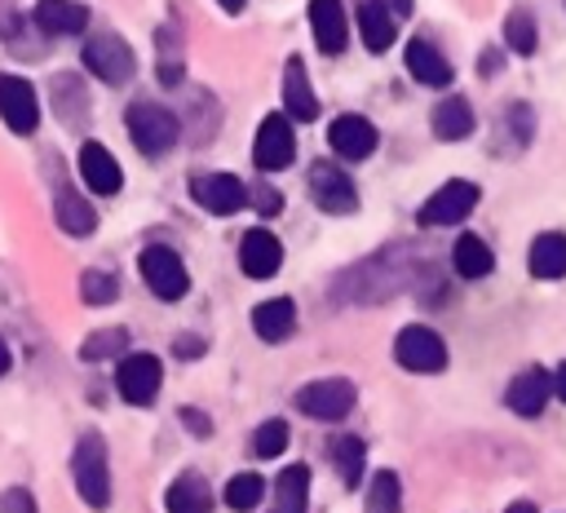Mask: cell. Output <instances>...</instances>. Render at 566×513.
<instances>
[{
    "label": "cell",
    "mask_w": 566,
    "mask_h": 513,
    "mask_svg": "<svg viewBox=\"0 0 566 513\" xmlns=\"http://www.w3.org/2000/svg\"><path fill=\"white\" fill-rule=\"evenodd\" d=\"M424 265L416 261V252L407 243H394V248H380L371 252L367 261L349 265L336 283H332V301L336 305H380L385 296H398L402 287H411V279L420 274Z\"/></svg>",
    "instance_id": "6da1fadb"
},
{
    "label": "cell",
    "mask_w": 566,
    "mask_h": 513,
    "mask_svg": "<svg viewBox=\"0 0 566 513\" xmlns=\"http://www.w3.org/2000/svg\"><path fill=\"white\" fill-rule=\"evenodd\" d=\"M71 478H75V491L88 509H106L111 504V464H106V442L102 433H84L75 442V456H71Z\"/></svg>",
    "instance_id": "7a4b0ae2"
},
{
    "label": "cell",
    "mask_w": 566,
    "mask_h": 513,
    "mask_svg": "<svg viewBox=\"0 0 566 513\" xmlns=\"http://www.w3.org/2000/svg\"><path fill=\"white\" fill-rule=\"evenodd\" d=\"M124 124H128V137H133V146L142 155H164L181 137V119L168 106H159V102H133Z\"/></svg>",
    "instance_id": "3957f363"
},
{
    "label": "cell",
    "mask_w": 566,
    "mask_h": 513,
    "mask_svg": "<svg viewBox=\"0 0 566 513\" xmlns=\"http://www.w3.org/2000/svg\"><path fill=\"white\" fill-rule=\"evenodd\" d=\"M80 57H84V66H88L102 84H128L133 71H137V57H133L128 40L115 35V31H97V35H88Z\"/></svg>",
    "instance_id": "277c9868"
},
{
    "label": "cell",
    "mask_w": 566,
    "mask_h": 513,
    "mask_svg": "<svg viewBox=\"0 0 566 513\" xmlns=\"http://www.w3.org/2000/svg\"><path fill=\"white\" fill-rule=\"evenodd\" d=\"M137 265H142L146 287H150L159 301H181V296H186L190 274H186V261H181L168 243H150V248H142Z\"/></svg>",
    "instance_id": "5b68a950"
},
{
    "label": "cell",
    "mask_w": 566,
    "mask_h": 513,
    "mask_svg": "<svg viewBox=\"0 0 566 513\" xmlns=\"http://www.w3.org/2000/svg\"><path fill=\"white\" fill-rule=\"evenodd\" d=\"M394 358H398L407 371L433 376V371H442V367H447V345H442V336H438L433 327L411 323V327H402V332H398V341H394Z\"/></svg>",
    "instance_id": "8992f818"
},
{
    "label": "cell",
    "mask_w": 566,
    "mask_h": 513,
    "mask_svg": "<svg viewBox=\"0 0 566 513\" xmlns=\"http://www.w3.org/2000/svg\"><path fill=\"white\" fill-rule=\"evenodd\" d=\"M296 407L310 420H345L354 407V385L345 376H327V380H310L296 389Z\"/></svg>",
    "instance_id": "52a82bcc"
},
{
    "label": "cell",
    "mask_w": 566,
    "mask_h": 513,
    "mask_svg": "<svg viewBox=\"0 0 566 513\" xmlns=\"http://www.w3.org/2000/svg\"><path fill=\"white\" fill-rule=\"evenodd\" d=\"M310 199H314V208H323V212H332V217H345V212L358 208L354 181H349L345 168H336L332 159H318V164L310 168Z\"/></svg>",
    "instance_id": "ba28073f"
},
{
    "label": "cell",
    "mask_w": 566,
    "mask_h": 513,
    "mask_svg": "<svg viewBox=\"0 0 566 513\" xmlns=\"http://www.w3.org/2000/svg\"><path fill=\"white\" fill-rule=\"evenodd\" d=\"M473 208H478V186L455 177V181L438 186V190L420 203L416 221H420V226H455V221H464Z\"/></svg>",
    "instance_id": "9c48e42d"
},
{
    "label": "cell",
    "mask_w": 566,
    "mask_h": 513,
    "mask_svg": "<svg viewBox=\"0 0 566 513\" xmlns=\"http://www.w3.org/2000/svg\"><path fill=\"white\" fill-rule=\"evenodd\" d=\"M159 380H164V367L155 354H124L119 358V371H115V389L124 402L133 407H150L155 394H159Z\"/></svg>",
    "instance_id": "30bf717a"
},
{
    "label": "cell",
    "mask_w": 566,
    "mask_h": 513,
    "mask_svg": "<svg viewBox=\"0 0 566 513\" xmlns=\"http://www.w3.org/2000/svg\"><path fill=\"white\" fill-rule=\"evenodd\" d=\"M252 159H256V168L261 172H279V168H287L292 159H296V133H292V124H287V115H265L261 119V128H256V146H252Z\"/></svg>",
    "instance_id": "8fae6325"
},
{
    "label": "cell",
    "mask_w": 566,
    "mask_h": 513,
    "mask_svg": "<svg viewBox=\"0 0 566 513\" xmlns=\"http://www.w3.org/2000/svg\"><path fill=\"white\" fill-rule=\"evenodd\" d=\"M190 195H195V203H199L203 212H212V217H230V212H239V208L248 203V186H243L234 172H199V177L190 181Z\"/></svg>",
    "instance_id": "7c38bea8"
},
{
    "label": "cell",
    "mask_w": 566,
    "mask_h": 513,
    "mask_svg": "<svg viewBox=\"0 0 566 513\" xmlns=\"http://www.w3.org/2000/svg\"><path fill=\"white\" fill-rule=\"evenodd\" d=\"M0 119L18 133V137H31L35 124H40V102H35V88L22 80V75H0Z\"/></svg>",
    "instance_id": "4fadbf2b"
},
{
    "label": "cell",
    "mask_w": 566,
    "mask_h": 513,
    "mask_svg": "<svg viewBox=\"0 0 566 513\" xmlns=\"http://www.w3.org/2000/svg\"><path fill=\"white\" fill-rule=\"evenodd\" d=\"M327 142L340 159H367L376 150V124L363 115H336L327 124Z\"/></svg>",
    "instance_id": "5bb4252c"
},
{
    "label": "cell",
    "mask_w": 566,
    "mask_h": 513,
    "mask_svg": "<svg viewBox=\"0 0 566 513\" xmlns=\"http://www.w3.org/2000/svg\"><path fill=\"white\" fill-rule=\"evenodd\" d=\"M310 31H314V44L318 53L336 57L349 40V22H345V4L340 0H310Z\"/></svg>",
    "instance_id": "9a60e30c"
},
{
    "label": "cell",
    "mask_w": 566,
    "mask_h": 513,
    "mask_svg": "<svg viewBox=\"0 0 566 513\" xmlns=\"http://www.w3.org/2000/svg\"><path fill=\"white\" fill-rule=\"evenodd\" d=\"M31 22L40 35H80L88 27V4L80 0H40L31 9Z\"/></svg>",
    "instance_id": "2e32d148"
},
{
    "label": "cell",
    "mask_w": 566,
    "mask_h": 513,
    "mask_svg": "<svg viewBox=\"0 0 566 513\" xmlns=\"http://www.w3.org/2000/svg\"><path fill=\"white\" fill-rule=\"evenodd\" d=\"M80 177L88 181L93 195H115V190L124 186L119 159H115L102 142H84V146H80Z\"/></svg>",
    "instance_id": "e0dca14e"
},
{
    "label": "cell",
    "mask_w": 566,
    "mask_h": 513,
    "mask_svg": "<svg viewBox=\"0 0 566 513\" xmlns=\"http://www.w3.org/2000/svg\"><path fill=\"white\" fill-rule=\"evenodd\" d=\"M239 265L248 279H270L279 265H283V248L270 230H248L239 239Z\"/></svg>",
    "instance_id": "ac0fdd59"
},
{
    "label": "cell",
    "mask_w": 566,
    "mask_h": 513,
    "mask_svg": "<svg viewBox=\"0 0 566 513\" xmlns=\"http://www.w3.org/2000/svg\"><path fill=\"white\" fill-rule=\"evenodd\" d=\"M548 394H553V376H548L544 367H526V371L513 376L504 402H509L517 416H539L544 402H548Z\"/></svg>",
    "instance_id": "d6986e66"
},
{
    "label": "cell",
    "mask_w": 566,
    "mask_h": 513,
    "mask_svg": "<svg viewBox=\"0 0 566 513\" xmlns=\"http://www.w3.org/2000/svg\"><path fill=\"white\" fill-rule=\"evenodd\" d=\"M407 71H411V80H420L424 88H447L451 84V62L438 53V44L433 40H424V35H416L411 44H407Z\"/></svg>",
    "instance_id": "ffe728a7"
},
{
    "label": "cell",
    "mask_w": 566,
    "mask_h": 513,
    "mask_svg": "<svg viewBox=\"0 0 566 513\" xmlns=\"http://www.w3.org/2000/svg\"><path fill=\"white\" fill-rule=\"evenodd\" d=\"M283 111L292 119H301V124L318 119V97H314V88L305 80V62L301 57H287V66H283Z\"/></svg>",
    "instance_id": "44dd1931"
},
{
    "label": "cell",
    "mask_w": 566,
    "mask_h": 513,
    "mask_svg": "<svg viewBox=\"0 0 566 513\" xmlns=\"http://www.w3.org/2000/svg\"><path fill=\"white\" fill-rule=\"evenodd\" d=\"M358 35L371 53H385L398 35V22H394V9L385 0H358Z\"/></svg>",
    "instance_id": "7402d4cb"
},
{
    "label": "cell",
    "mask_w": 566,
    "mask_h": 513,
    "mask_svg": "<svg viewBox=\"0 0 566 513\" xmlns=\"http://www.w3.org/2000/svg\"><path fill=\"white\" fill-rule=\"evenodd\" d=\"M252 327H256V336H261L265 345H279V341H287L292 327H296V305H292L287 296H270V301H261V305L252 310Z\"/></svg>",
    "instance_id": "603a6c76"
},
{
    "label": "cell",
    "mask_w": 566,
    "mask_h": 513,
    "mask_svg": "<svg viewBox=\"0 0 566 513\" xmlns=\"http://www.w3.org/2000/svg\"><path fill=\"white\" fill-rule=\"evenodd\" d=\"M53 217H57V226H62L71 239H84V234L97 230V212H93V203H88L84 195H75V190H57V199H53Z\"/></svg>",
    "instance_id": "cb8c5ba5"
},
{
    "label": "cell",
    "mask_w": 566,
    "mask_h": 513,
    "mask_svg": "<svg viewBox=\"0 0 566 513\" xmlns=\"http://www.w3.org/2000/svg\"><path fill=\"white\" fill-rule=\"evenodd\" d=\"M526 265H531L535 279H562V274H566V234L544 230V234L531 243Z\"/></svg>",
    "instance_id": "d4e9b609"
},
{
    "label": "cell",
    "mask_w": 566,
    "mask_h": 513,
    "mask_svg": "<svg viewBox=\"0 0 566 513\" xmlns=\"http://www.w3.org/2000/svg\"><path fill=\"white\" fill-rule=\"evenodd\" d=\"M164 504H168V513H212V486L199 473H181V478H172Z\"/></svg>",
    "instance_id": "484cf974"
},
{
    "label": "cell",
    "mask_w": 566,
    "mask_h": 513,
    "mask_svg": "<svg viewBox=\"0 0 566 513\" xmlns=\"http://www.w3.org/2000/svg\"><path fill=\"white\" fill-rule=\"evenodd\" d=\"M469 133H473V106H469L460 93L442 97V102L433 106V137L460 142V137H469Z\"/></svg>",
    "instance_id": "4316f807"
},
{
    "label": "cell",
    "mask_w": 566,
    "mask_h": 513,
    "mask_svg": "<svg viewBox=\"0 0 566 513\" xmlns=\"http://www.w3.org/2000/svg\"><path fill=\"white\" fill-rule=\"evenodd\" d=\"M451 265H455L460 279H482V274H491L495 256H491V248H486L478 234H460V239L451 243Z\"/></svg>",
    "instance_id": "83f0119b"
},
{
    "label": "cell",
    "mask_w": 566,
    "mask_h": 513,
    "mask_svg": "<svg viewBox=\"0 0 566 513\" xmlns=\"http://www.w3.org/2000/svg\"><path fill=\"white\" fill-rule=\"evenodd\" d=\"M305 500H310V469L287 464L274 482V513H305Z\"/></svg>",
    "instance_id": "f1b7e54d"
},
{
    "label": "cell",
    "mask_w": 566,
    "mask_h": 513,
    "mask_svg": "<svg viewBox=\"0 0 566 513\" xmlns=\"http://www.w3.org/2000/svg\"><path fill=\"white\" fill-rule=\"evenodd\" d=\"M53 111L66 119V124H80L88 115V93L75 75H57L53 80Z\"/></svg>",
    "instance_id": "f546056e"
},
{
    "label": "cell",
    "mask_w": 566,
    "mask_h": 513,
    "mask_svg": "<svg viewBox=\"0 0 566 513\" xmlns=\"http://www.w3.org/2000/svg\"><path fill=\"white\" fill-rule=\"evenodd\" d=\"M31 27H35V22H31ZM31 27L22 22V13H13V9L0 0V40H4L9 49H18L22 57H31V62H35L44 49H40V40L31 35Z\"/></svg>",
    "instance_id": "4dcf8cb0"
},
{
    "label": "cell",
    "mask_w": 566,
    "mask_h": 513,
    "mask_svg": "<svg viewBox=\"0 0 566 513\" xmlns=\"http://www.w3.org/2000/svg\"><path fill=\"white\" fill-rule=\"evenodd\" d=\"M363 460H367V451H363L358 438H349V433L332 438V464H336V473H340L345 486H354L363 478Z\"/></svg>",
    "instance_id": "1f68e13d"
},
{
    "label": "cell",
    "mask_w": 566,
    "mask_h": 513,
    "mask_svg": "<svg viewBox=\"0 0 566 513\" xmlns=\"http://www.w3.org/2000/svg\"><path fill=\"white\" fill-rule=\"evenodd\" d=\"M124 349H128V332H124V327H102V332H93V336L80 345V358H84V363L124 358Z\"/></svg>",
    "instance_id": "d6a6232c"
},
{
    "label": "cell",
    "mask_w": 566,
    "mask_h": 513,
    "mask_svg": "<svg viewBox=\"0 0 566 513\" xmlns=\"http://www.w3.org/2000/svg\"><path fill=\"white\" fill-rule=\"evenodd\" d=\"M367 513H402V486H398V473L380 469L367 486Z\"/></svg>",
    "instance_id": "836d02e7"
},
{
    "label": "cell",
    "mask_w": 566,
    "mask_h": 513,
    "mask_svg": "<svg viewBox=\"0 0 566 513\" xmlns=\"http://www.w3.org/2000/svg\"><path fill=\"white\" fill-rule=\"evenodd\" d=\"M155 44H159V84L177 88L181 84V35H177V27H164L155 35Z\"/></svg>",
    "instance_id": "e575fe53"
},
{
    "label": "cell",
    "mask_w": 566,
    "mask_h": 513,
    "mask_svg": "<svg viewBox=\"0 0 566 513\" xmlns=\"http://www.w3.org/2000/svg\"><path fill=\"white\" fill-rule=\"evenodd\" d=\"M504 40H509V49L513 53H535V40H539V31H535V13L531 9H513L509 18H504Z\"/></svg>",
    "instance_id": "d590c367"
},
{
    "label": "cell",
    "mask_w": 566,
    "mask_h": 513,
    "mask_svg": "<svg viewBox=\"0 0 566 513\" xmlns=\"http://www.w3.org/2000/svg\"><path fill=\"white\" fill-rule=\"evenodd\" d=\"M261 495H265V482H261V473H234V478L226 482V504H230L234 513H248V509H256V504H261Z\"/></svg>",
    "instance_id": "8d00e7d4"
},
{
    "label": "cell",
    "mask_w": 566,
    "mask_h": 513,
    "mask_svg": "<svg viewBox=\"0 0 566 513\" xmlns=\"http://www.w3.org/2000/svg\"><path fill=\"white\" fill-rule=\"evenodd\" d=\"M80 296H84L88 305H111V301L119 296V283H115L111 270H88V274L80 279Z\"/></svg>",
    "instance_id": "74e56055"
},
{
    "label": "cell",
    "mask_w": 566,
    "mask_h": 513,
    "mask_svg": "<svg viewBox=\"0 0 566 513\" xmlns=\"http://www.w3.org/2000/svg\"><path fill=\"white\" fill-rule=\"evenodd\" d=\"M287 425L283 420H265V425H256V433H252V451L261 456V460H274V456H283V447H287Z\"/></svg>",
    "instance_id": "f35d334b"
},
{
    "label": "cell",
    "mask_w": 566,
    "mask_h": 513,
    "mask_svg": "<svg viewBox=\"0 0 566 513\" xmlns=\"http://www.w3.org/2000/svg\"><path fill=\"white\" fill-rule=\"evenodd\" d=\"M0 513H40V509H35L31 491H22V486H9V491L0 495Z\"/></svg>",
    "instance_id": "ab89813d"
},
{
    "label": "cell",
    "mask_w": 566,
    "mask_h": 513,
    "mask_svg": "<svg viewBox=\"0 0 566 513\" xmlns=\"http://www.w3.org/2000/svg\"><path fill=\"white\" fill-rule=\"evenodd\" d=\"M248 203H256L261 212H279V208H283L279 190H274V186H265V181H261V186H248Z\"/></svg>",
    "instance_id": "60d3db41"
},
{
    "label": "cell",
    "mask_w": 566,
    "mask_h": 513,
    "mask_svg": "<svg viewBox=\"0 0 566 513\" xmlns=\"http://www.w3.org/2000/svg\"><path fill=\"white\" fill-rule=\"evenodd\" d=\"M181 420L190 425V433H199V438H208L212 433V420L203 416V411H195V407H181Z\"/></svg>",
    "instance_id": "b9f144b4"
},
{
    "label": "cell",
    "mask_w": 566,
    "mask_h": 513,
    "mask_svg": "<svg viewBox=\"0 0 566 513\" xmlns=\"http://www.w3.org/2000/svg\"><path fill=\"white\" fill-rule=\"evenodd\" d=\"M172 354L195 358V354H203V341H199V336H181V341H172Z\"/></svg>",
    "instance_id": "7bdbcfd3"
},
{
    "label": "cell",
    "mask_w": 566,
    "mask_h": 513,
    "mask_svg": "<svg viewBox=\"0 0 566 513\" xmlns=\"http://www.w3.org/2000/svg\"><path fill=\"white\" fill-rule=\"evenodd\" d=\"M504 66V57L495 53V49H482V75H491V71H500Z\"/></svg>",
    "instance_id": "ee69618b"
},
{
    "label": "cell",
    "mask_w": 566,
    "mask_h": 513,
    "mask_svg": "<svg viewBox=\"0 0 566 513\" xmlns=\"http://www.w3.org/2000/svg\"><path fill=\"white\" fill-rule=\"evenodd\" d=\"M553 394L566 402V363H562V367H557V376H553Z\"/></svg>",
    "instance_id": "f6af8a7d"
},
{
    "label": "cell",
    "mask_w": 566,
    "mask_h": 513,
    "mask_svg": "<svg viewBox=\"0 0 566 513\" xmlns=\"http://www.w3.org/2000/svg\"><path fill=\"white\" fill-rule=\"evenodd\" d=\"M9 363H13V354H9V345H4V336H0V376L9 371Z\"/></svg>",
    "instance_id": "bcb514c9"
},
{
    "label": "cell",
    "mask_w": 566,
    "mask_h": 513,
    "mask_svg": "<svg viewBox=\"0 0 566 513\" xmlns=\"http://www.w3.org/2000/svg\"><path fill=\"white\" fill-rule=\"evenodd\" d=\"M509 513H535V504H531V500H513Z\"/></svg>",
    "instance_id": "7dc6e473"
},
{
    "label": "cell",
    "mask_w": 566,
    "mask_h": 513,
    "mask_svg": "<svg viewBox=\"0 0 566 513\" xmlns=\"http://www.w3.org/2000/svg\"><path fill=\"white\" fill-rule=\"evenodd\" d=\"M217 4H221V9H226V13H239V9H243V4H248V0H217Z\"/></svg>",
    "instance_id": "c3c4849f"
}]
</instances>
